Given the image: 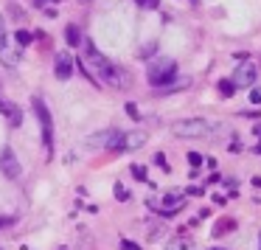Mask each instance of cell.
Listing matches in <instances>:
<instances>
[{
  "label": "cell",
  "mask_w": 261,
  "mask_h": 250,
  "mask_svg": "<svg viewBox=\"0 0 261 250\" xmlns=\"http://www.w3.org/2000/svg\"><path fill=\"white\" fill-rule=\"evenodd\" d=\"M146 143V132H126L124 135V143H121V152H132V149H141Z\"/></svg>",
  "instance_id": "obj_11"
},
{
  "label": "cell",
  "mask_w": 261,
  "mask_h": 250,
  "mask_svg": "<svg viewBox=\"0 0 261 250\" xmlns=\"http://www.w3.org/2000/svg\"><path fill=\"white\" fill-rule=\"evenodd\" d=\"M182 194L180 191H169V194H163V205H160V214L163 216H169V214H174V211H180L182 208Z\"/></svg>",
  "instance_id": "obj_9"
},
{
  "label": "cell",
  "mask_w": 261,
  "mask_h": 250,
  "mask_svg": "<svg viewBox=\"0 0 261 250\" xmlns=\"http://www.w3.org/2000/svg\"><path fill=\"white\" fill-rule=\"evenodd\" d=\"M115 197H118L121 203H126V199H129V194H126V188H124V186H115Z\"/></svg>",
  "instance_id": "obj_21"
},
{
  "label": "cell",
  "mask_w": 261,
  "mask_h": 250,
  "mask_svg": "<svg viewBox=\"0 0 261 250\" xmlns=\"http://www.w3.org/2000/svg\"><path fill=\"white\" fill-rule=\"evenodd\" d=\"M242 62H239V68H236V73H233V85L236 87H253L255 85V65L250 62L247 57H239Z\"/></svg>",
  "instance_id": "obj_5"
},
{
  "label": "cell",
  "mask_w": 261,
  "mask_h": 250,
  "mask_svg": "<svg viewBox=\"0 0 261 250\" xmlns=\"http://www.w3.org/2000/svg\"><path fill=\"white\" fill-rule=\"evenodd\" d=\"M57 79L59 82H68L70 73H73V57H68V54H57Z\"/></svg>",
  "instance_id": "obj_10"
},
{
  "label": "cell",
  "mask_w": 261,
  "mask_h": 250,
  "mask_svg": "<svg viewBox=\"0 0 261 250\" xmlns=\"http://www.w3.org/2000/svg\"><path fill=\"white\" fill-rule=\"evenodd\" d=\"M0 171H3V174L6 177H20V160H17V155L12 152V149H0Z\"/></svg>",
  "instance_id": "obj_6"
},
{
  "label": "cell",
  "mask_w": 261,
  "mask_h": 250,
  "mask_svg": "<svg viewBox=\"0 0 261 250\" xmlns=\"http://www.w3.org/2000/svg\"><path fill=\"white\" fill-rule=\"evenodd\" d=\"M104 82H107V85H113V87H118V90H126V87H129V73H126V70H121L118 65H113V68L107 70V73L101 76Z\"/></svg>",
  "instance_id": "obj_7"
},
{
  "label": "cell",
  "mask_w": 261,
  "mask_h": 250,
  "mask_svg": "<svg viewBox=\"0 0 261 250\" xmlns=\"http://www.w3.org/2000/svg\"><path fill=\"white\" fill-rule=\"evenodd\" d=\"M138 6H143V9H158L160 6V0H135Z\"/></svg>",
  "instance_id": "obj_19"
},
{
  "label": "cell",
  "mask_w": 261,
  "mask_h": 250,
  "mask_svg": "<svg viewBox=\"0 0 261 250\" xmlns=\"http://www.w3.org/2000/svg\"><path fill=\"white\" fill-rule=\"evenodd\" d=\"M121 250H141L138 244H132V242H121Z\"/></svg>",
  "instance_id": "obj_25"
},
{
  "label": "cell",
  "mask_w": 261,
  "mask_h": 250,
  "mask_svg": "<svg viewBox=\"0 0 261 250\" xmlns=\"http://www.w3.org/2000/svg\"><path fill=\"white\" fill-rule=\"evenodd\" d=\"M126 115H132V118H138V107H135V104H126Z\"/></svg>",
  "instance_id": "obj_24"
},
{
  "label": "cell",
  "mask_w": 261,
  "mask_h": 250,
  "mask_svg": "<svg viewBox=\"0 0 261 250\" xmlns=\"http://www.w3.org/2000/svg\"><path fill=\"white\" fill-rule=\"evenodd\" d=\"M87 68H93L98 76H104L110 68H113V65L107 62V57H104V54H98L93 45H87Z\"/></svg>",
  "instance_id": "obj_8"
},
{
  "label": "cell",
  "mask_w": 261,
  "mask_h": 250,
  "mask_svg": "<svg viewBox=\"0 0 261 250\" xmlns=\"http://www.w3.org/2000/svg\"><path fill=\"white\" fill-rule=\"evenodd\" d=\"M12 222H14V216H0V228H3V225H12Z\"/></svg>",
  "instance_id": "obj_26"
},
{
  "label": "cell",
  "mask_w": 261,
  "mask_h": 250,
  "mask_svg": "<svg viewBox=\"0 0 261 250\" xmlns=\"http://www.w3.org/2000/svg\"><path fill=\"white\" fill-rule=\"evenodd\" d=\"M166 250H197V244H194V239H188V236H177V239H171V242L166 244Z\"/></svg>",
  "instance_id": "obj_13"
},
{
  "label": "cell",
  "mask_w": 261,
  "mask_h": 250,
  "mask_svg": "<svg viewBox=\"0 0 261 250\" xmlns=\"http://www.w3.org/2000/svg\"><path fill=\"white\" fill-rule=\"evenodd\" d=\"M0 57H3V62H6L9 68H14V65H17V54L9 51V48H0Z\"/></svg>",
  "instance_id": "obj_15"
},
{
  "label": "cell",
  "mask_w": 261,
  "mask_h": 250,
  "mask_svg": "<svg viewBox=\"0 0 261 250\" xmlns=\"http://www.w3.org/2000/svg\"><path fill=\"white\" fill-rule=\"evenodd\" d=\"M34 110L40 115V124H42V141H45V152L51 155L54 152V121H51V113L48 107L42 104V98H34Z\"/></svg>",
  "instance_id": "obj_3"
},
{
  "label": "cell",
  "mask_w": 261,
  "mask_h": 250,
  "mask_svg": "<svg viewBox=\"0 0 261 250\" xmlns=\"http://www.w3.org/2000/svg\"><path fill=\"white\" fill-rule=\"evenodd\" d=\"M132 177L135 180H146V169L143 166H132Z\"/></svg>",
  "instance_id": "obj_18"
},
{
  "label": "cell",
  "mask_w": 261,
  "mask_h": 250,
  "mask_svg": "<svg viewBox=\"0 0 261 250\" xmlns=\"http://www.w3.org/2000/svg\"><path fill=\"white\" fill-rule=\"evenodd\" d=\"M219 93L222 96H233V93H236V85H233L230 79H222L219 82Z\"/></svg>",
  "instance_id": "obj_16"
},
{
  "label": "cell",
  "mask_w": 261,
  "mask_h": 250,
  "mask_svg": "<svg viewBox=\"0 0 261 250\" xmlns=\"http://www.w3.org/2000/svg\"><path fill=\"white\" fill-rule=\"evenodd\" d=\"M37 3H40V6H42V3H45V0H37Z\"/></svg>",
  "instance_id": "obj_28"
},
{
  "label": "cell",
  "mask_w": 261,
  "mask_h": 250,
  "mask_svg": "<svg viewBox=\"0 0 261 250\" xmlns=\"http://www.w3.org/2000/svg\"><path fill=\"white\" fill-rule=\"evenodd\" d=\"M65 40H68V45H79L82 42L79 29H76V26H68V29H65Z\"/></svg>",
  "instance_id": "obj_14"
},
{
  "label": "cell",
  "mask_w": 261,
  "mask_h": 250,
  "mask_svg": "<svg viewBox=\"0 0 261 250\" xmlns=\"http://www.w3.org/2000/svg\"><path fill=\"white\" fill-rule=\"evenodd\" d=\"M211 250H225V247H211Z\"/></svg>",
  "instance_id": "obj_27"
},
{
  "label": "cell",
  "mask_w": 261,
  "mask_h": 250,
  "mask_svg": "<svg viewBox=\"0 0 261 250\" xmlns=\"http://www.w3.org/2000/svg\"><path fill=\"white\" fill-rule=\"evenodd\" d=\"M174 59L169 57H160L149 65V85L152 87H169L174 82Z\"/></svg>",
  "instance_id": "obj_1"
},
{
  "label": "cell",
  "mask_w": 261,
  "mask_h": 250,
  "mask_svg": "<svg viewBox=\"0 0 261 250\" xmlns=\"http://www.w3.org/2000/svg\"><path fill=\"white\" fill-rule=\"evenodd\" d=\"M188 163H191L194 169H197V166L202 163V155H199V152H191V155H188Z\"/></svg>",
  "instance_id": "obj_20"
},
{
  "label": "cell",
  "mask_w": 261,
  "mask_h": 250,
  "mask_svg": "<svg viewBox=\"0 0 261 250\" xmlns=\"http://www.w3.org/2000/svg\"><path fill=\"white\" fill-rule=\"evenodd\" d=\"M85 143H87L90 149H113V152H121L124 132H118V130H104V132H98V135H90Z\"/></svg>",
  "instance_id": "obj_2"
},
{
  "label": "cell",
  "mask_w": 261,
  "mask_h": 250,
  "mask_svg": "<svg viewBox=\"0 0 261 250\" xmlns=\"http://www.w3.org/2000/svg\"><path fill=\"white\" fill-rule=\"evenodd\" d=\"M6 26H3V17H0V48H6Z\"/></svg>",
  "instance_id": "obj_23"
},
{
  "label": "cell",
  "mask_w": 261,
  "mask_h": 250,
  "mask_svg": "<svg viewBox=\"0 0 261 250\" xmlns=\"http://www.w3.org/2000/svg\"><path fill=\"white\" fill-rule=\"evenodd\" d=\"M14 40H17V45L23 48V45H29V42L34 40V34H29V31H23V29H20L17 34H14Z\"/></svg>",
  "instance_id": "obj_17"
},
{
  "label": "cell",
  "mask_w": 261,
  "mask_h": 250,
  "mask_svg": "<svg viewBox=\"0 0 261 250\" xmlns=\"http://www.w3.org/2000/svg\"><path fill=\"white\" fill-rule=\"evenodd\" d=\"M211 132L208 121L202 118H188V121H180V124L174 127V135L177 138H205Z\"/></svg>",
  "instance_id": "obj_4"
},
{
  "label": "cell",
  "mask_w": 261,
  "mask_h": 250,
  "mask_svg": "<svg viewBox=\"0 0 261 250\" xmlns=\"http://www.w3.org/2000/svg\"><path fill=\"white\" fill-rule=\"evenodd\" d=\"M0 113L9 118V127H20V121H23V113H20V107H14V104L3 102V98H0Z\"/></svg>",
  "instance_id": "obj_12"
},
{
  "label": "cell",
  "mask_w": 261,
  "mask_h": 250,
  "mask_svg": "<svg viewBox=\"0 0 261 250\" xmlns=\"http://www.w3.org/2000/svg\"><path fill=\"white\" fill-rule=\"evenodd\" d=\"M250 102L261 104V87H253V90H250Z\"/></svg>",
  "instance_id": "obj_22"
}]
</instances>
